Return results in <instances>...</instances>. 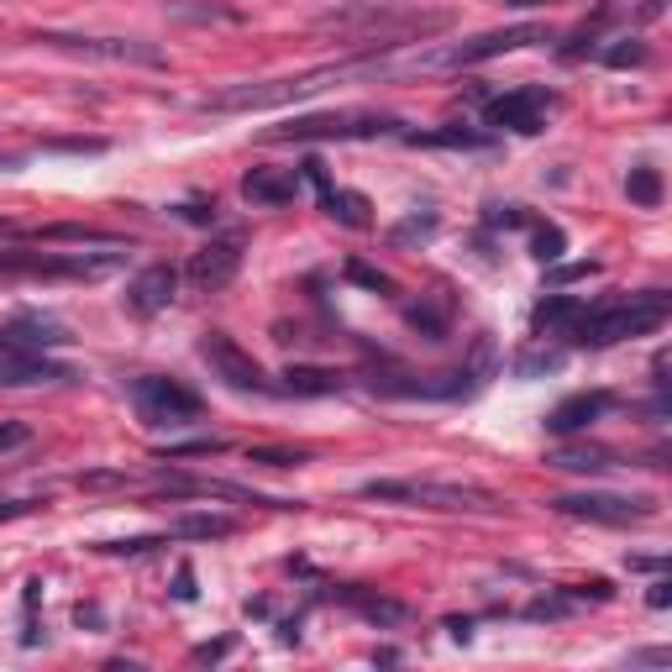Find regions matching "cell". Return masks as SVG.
I'll use <instances>...</instances> for the list:
<instances>
[{"instance_id":"obj_1","label":"cell","mask_w":672,"mask_h":672,"mask_svg":"<svg viewBox=\"0 0 672 672\" xmlns=\"http://www.w3.org/2000/svg\"><path fill=\"white\" fill-rule=\"evenodd\" d=\"M321 32H342L352 42H379L389 48H405L420 37H437L452 27V11H415V5H394V0H352V5H331L316 16Z\"/></svg>"},{"instance_id":"obj_2","label":"cell","mask_w":672,"mask_h":672,"mask_svg":"<svg viewBox=\"0 0 672 672\" xmlns=\"http://www.w3.org/2000/svg\"><path fill=\"white\" fill-rule=\"evenodd\" d=\"M668 316H672V300L662 290L620 294V300H604V305H584L567 337H573L578 347H614V342L662 331Z\"/></svg>"},{"instance_id":"obj_3","label":"cell","mask_w":672,"mask_h":672,"mask_svg":"<svg viewBox=\"0 0 672 672\" xmlns=\"http://www.w3.org/2000/svg\"><path fill=\"white\" fill-rule=\"evenodd\" d=\"M363 499L415 504V510H499L504 499L478 484H447V478H374L363 484Z\"/></svg>"},{"instance_id":"obj_4","label":"cell","mask_w":672,"mask_h":672,"mask_svg":"<svg viewBox=\"0 0 672 672\" xmlns=\"http://www.w3.org/2000/svg\"><path fill=\"white\" fill-rule=\"evenodd\" d=\"M400 117H379V111H326V117H294L284 126H268L264 143H374V137H394Z\"/></svg>"},{"instance_id":"obj_5","label":"cell","mask_w":672,"mask_h":672,"mask_svg":"<svg viewBox=\"0 0 672 672\" xmlns=\"http://www.w3.org/2000/svg\"><path fill=\"white\" fill-rule=\"evenodd\" d=\"M342 63H326V69H310V74H290V80H258V85H232L221 95L200 100V111L210 117H236V111H273V106H290V100H305L316 95L321 80H337Z\"/></svg>"},{"instance_id":"obj_6","label":"cell","mask_w":672,"mask_h":672,"mask_svg":"<svg viewBox=\"0 0 672 672\" xmlns=\"http://www.w3.org/2000/svg\"><path fill=\"white\" fill-rule=\"evenodd\" d=\"M126 253H0V279H74L95 284L111 279Z\"/></svg>"},{"instance_id":"obj_7","label":"cell","mask_w":672,"mask_h":672,"mask_svg":"<svg viewBox=\"0 0 672 672\" xmlns=\"http://www.w3.org/2000/svg\"><path fill=\"white\" fill-rule=\"evenodd\" d=\"M132 405L143 415V426H152V431H179V426L200 420V410H205L190 383L163 379V374H147V379L132 383Z\"/></svg>"},{"instance_id":"obj_8","label":"cell","mask_w":672,"mask_h":672,"mask_svg":"<svg viewBox=\"0 0 672 672\" xmlns=\"http://www.w3.org/2000/svg\"><path fill=\"white\" fill-rule=\"evenodd\" d=\"M530 42H547V27L541 22H526V27H504V32H484V37H468V42H452V48H437V53H420V69H473V63L504 59L515 48H530Z\"/></svg>"},{"instance_id":"obj_9","label":"cell","mask_w":672,"mask_h":672,"mask_svg":"<svg viewBox=\"0 0 672 672\" xmlns=\"http://www.w3.org/2000/svg\"><path fill=\"white\" fill-rule=\"evenodd\" d=\"M200 357H205V368L227 383V389H236V394H273V383H268V374L258 368V357L236 347L227 331H205Z\"/></svg>"},{"instance_id":"obj_10","label":"cell","mask_w":672,"mask_h":672,"mask_svg":"<svg viewBox=\"0 0 672 672\" xmlns=\"http://www.w3.org/2000/svg\"><path fill=\"white\" fill-rule=\"evenodd\" d=\"M42 48H59L74 59H100V63H143V69H163V48L152 42H132V37H69V32H37Z\"/></svg>"},{"instance_id":"obj_11","label":"cell","mask_w":672,"mask_h":672,"mask_svg":"<svg viewBox=\"0 0 672 672\" xmlns=\"http://www.w3.org/2000/svg\"><path fill=\"white\" fill-rule=\"evenodd\" d=\"M552 504L562 515L594 521V526H642V521L657 515V499L651 494H562Z\"/></svg>"},{"instance_id":"obj_12","label":"cell","mask_w":672,"mask_h":672,"mask_svg":"<svg viewBox=\"0 0 672 672\" xmlns=\"http://www.w3.org/2000/svg\"><path fill=\"white\" fill-rule=\"evenodd\" d=\"M242 258H247V232H221V236H210L200 253L190 258L184 279H190V290L195 294H216V290H227V284L236 279Z\"/></svg>"},{"instance_id":"obj_13","label":"cell","mask_w":672,"mask_h":672,"mask_svg":"<svg viewBox=\"0 0 672 672\" xmlns=\"http://www.w3.org/2000/svg\"><path fill=\"white\" fill-rule=\"evenodd\" d=\"M152 489L169 499H236V504H268V510H300V499H273L242 484H221V478H190V473H158Z\"/></svg>"},{"instance_id":"obj_14","label":"cell","mask_w":672,"mask_h":672,"mask_svg":"<svg viewBox=\"0 0 672 672\" xmlns=\"http://www.w3.org/2000/svg\"><path fill=\"white\" fill-rule=\"evenodd\" d=\"M552 106H557V95L541 85L504 89V95H494V100L484 106V121L499 126V132H541V121H547Z\"/></svg>"},{"instance_id":"obj_15","label":"cell","mask_w":672,"mask_h":672,"mask_svg":"<svg viewBox=\"0 0 672 672\" xmlns=\"http://www.w3.org/2000/svg\"><path fill=\"white\" fill-rule=\"evenodd\" d=\"M74 374L53 363L48 352H27V347H5L0 352V389H32V383H69Z\"/></svg>"},{"instance_id":"obj_16","label":"cell","mask_w":672,"mask_h":672,"mask_svg":"<svg viewBox=\"0 0 672 672\" xmlns=\"http://www.w3.org/2000/svg\"><path fill=\"white\" fill-rule=\"evenodd\" d=\"M620 405L610 389H588V394H567L562 405H552V415H547V431L552 437H578V431H588L599 415H610V410Z\"/></svg>"},{"instance_id":"obj_17","label":"cell","mask_w":672,"mask_h":672,"mask_svg":"<svg viewBox=\"0 0 672 672\" xmlns=\"http://www.w3.org/2000/svg\"><path fill=\"white\" fill-rule=\"evenodd\" d=\"M179 294V268L169 264H147L132 284H126V310L132 316H158V310H169Z\"/></svg>"},{"instance_id":"obj_18","label":"cell","mask_w":672,"mask_h":672,"mask_svg":"<svg viewBox=\"0 0 672 672\" xmlns=\"http://www.w3.org/2000/svg\"><path fill=\"white\" fill-rule=\"evenodd\" d=\"M305 174L316 179V190H321V210L331 216V221H337V227H352V232H368V227H374V216H368V200H363L357 190H337V184L321 174V163H316V158L305 163Z\"/></svg>"},{"instance_id":"obj_19","label":"cell","mask_w":672,"mask_h":672,"mask_svg":"<svg viewBox=\"0 0 672 672\" xmlns=\"http://www.w3.org/2000/svg\"><path fill=\"white\" fill-rule=\"evenodd\" d=\"M69 331L48 316H16V321L0 326V352L5 347H27V352H48V347H63Z\"/></svg>"},{"instance_id":"obj_20","label":"cell","mask_w":672,"mask_h":672,"mask_svg":"<svg viewBox=\"0 0 672 672\" xmlns=\"http://www.w3.org/2000/svg\"><path fill=\"white\" fill-rule=\"evenodd\" d=\"M242 200H253V205L300 200V174H294V169H247V174H242Z\"/></svg>"},{"instance_id":"obj_21","label":"cell","mask_w":672,"mask_h":672,"mask_svg":"<svg viewBox=\"0 0 672 672\" xmlns=\"http://www.w3.org/2000/svg\"><path fill=\"white\" fill-rule=\"evenodd\" d=\"M405 326L420 331L426 342H447V326H452V300H437V294H420L405 305Z\"/></svg>"},{"instance_id":"obj_22","label":"cell","mask_w":672,"mask_h":672,"mask_svg":"<svg viewBox=\"0 0 672 672\" xmlns=\"http://www.w3.org/2000/svg\"><path fill=\"white\" fill-rule=\"evenodd\" d=\"M337 599H342V604H352L363 620H374V625H405V620H410V604H400V599H383V594H368V588H337Z\"/></svg>"},{"instance_id":"obj_23","label":"cell","mask_w":672,"mask_h":672,"mask_svg":"<svg viewBox=\"0 0 672 672\" xmlns=\"http://www.w3.org/2000/svg\"><path fill=\"white\" fill-rule=\"evenodd\" d=\"M578 310H584V300H573V294H547V300L530 310V326L547 331V337H567L573 321H578Z\"/></svg>"},{"instance_id":"obj_24","label":"cell","mask_w":672,"mask_h":672,"mask_svg":"<svg viewBox=\"0 0 672 672\" xmlns=\"http://www.w3.org/2000/svg\"><path fill=\"white\" fill-rule=\"evenodd\" d=\"M284 394H300V400L342 394V374H331V368H300V363H294L290 374H284Z\"/></svg>"},{"instance_id":"obj_25","label":"cell","mask_w":672,"mask_h":672,"mask_svg":"<svg viewBox=\"0 0 672 672\" xmlns=\"http://www.w3.org/2000/svg\"><path fill=\"white\" fill-rule=\"evenodd\" d=\"M547 463H552V468H562V473H599V468H610V463H614V452H610V447H594V441H588V447H557Z\"/></svg>"},{"instance_id":"obj_26","label":"cell","mask_w":672,"mask_h":672,"mask_svg":"<svg viewBox=\"0 0 672 672\" xmlns=\"http://www.w3.org/2000/svg\"><path fill=\"white\" fill-rule=\"evenodd\" d=\"M174 536H184V541H227V536H236V521L232 515H179L174 521Z\"/></svg>"},{"instance_id":"obj_27","label":"cell","mask_w":672,"mask_h":672,"mask_svg":"<svg viewBox=\"0 0 672 672\" xmlns=\"http://www.w3.org/2000/svg\"><path fill=\"white\" fill-rule=\"evenodd\" d=\"M169 16H174V22H227V27L242 22V11H236V5H221V0H169Z\"/></svg>"},{"instance_id":"obj_28","label":"cell","mask_w":672,"mask_h":672,"mask_svg":"<svg viewBox=\"0 0 672 672\" xmlns=\"http://www.w3.org/2000/svg\"><path fill=\"white\" fill-rule=\"evenodd\" d=\"M410 147H489V132H473V126H441V132H405Z\"/></svg>"},{"instance_id":"obj_29","label":"cell","mask_w":672,"mask_h":672,"mask_svg":"<svg viewBox=\"0 0 672 672\" xmlns=\"http://www.w3.org/2000/svg\"><path fill=\"white\" fill-rule=\"evenodd\" d=\"M437 210H410L405 221H394L389 227V247H420V242H431L437 236Z\"/></svg>"},{"instance_id":"obj_30","label":"cell","mask_w":672,"mask_h":672,"mask_svg":"<svg viewBox=\"0 0 672 672\" xmlns=\"http://www.w3.org/2000/svg\"><path fill=\"white\" fill-rule=\"evenodd\" d=\"M37 242H80V247H121V236L100 232V227H80V221H59V227H42Z\"/></svg>"},{"instance_id":"obj_31","label":"cell","mask_w":672,"mask_h":672,"mask_svg":"<svg viewBox=\"0 0 672 672\" xmlns=\"http://www.w3.org/2000/svg\"><path fill=\"white\" fill-rule=\"evenodd\" d=\"M625 195H631V205H642V210H657L662 205V174L657 169H631Z\"/></svg>"},{"instance_id":"obj_32","label":"cell","mask_w":672,"mask_h":672,"mask_svg":"<svg viewBox=\"0 0 672 672\" xmlns=\"http://www.w3.org/2000/svg\"><path fill=\"white\" fill-rule=\"evenodd\" d=\"M599 63H604V69H642V63H646V42H642V37H620L614 48H604V53H599Z\"/></svg>"},{"instance_id":"obj_33","label":"cell","mask_w":672,"mask_h":672,"mask_svg":"<svg viewBox=\"0 0 672 672\" xmlns=\"http://www.w3.org/2000/svg\"><path fill=\"white\" fill-rule=\"evenodd\" d=\"M347 279H352V284H363V290H374V294H400V290H394V279H389L383 268H368L363 258H352V264H347Z\"/></svg>"},{"instance_id":"obj_34","label":"cell","mask_w":672,"mask_h":672,"mask_svg":"<svg viewBox=\"0 0 672 672\" xmlns=\"http://www.w3.org/2000/svg\"><path fill=\"white\" fill-rule=\"evenodd\" d=\"M562 247H567L562 227H536V236H530V253H536L541 264H557V258H562Z\"/></svg>"},{"instance_id":"obj_35","label":"cell","mask_w":672,"mask_h":672,"mask_svg":"<svg viewBox=\"0 0 672 672\" xmlns=\"http://www.w3.org/2000/svg\"><path fill=\"white\" fill-rule=\"evenodd\" d=\"M562 368V352H526V357H515V374L521 379H536V374H557Z\"/></svg>"},{"instance_id":"obj_36","label":"cell","mask_w":672,"mask_h":672,"mask_svg":"<svg viewBox=\"0 0 672 672\" xmlns=\"http://www.w3.org/2000/svg\"><path fill=\"white\" fill-rule=\"evenodd\" d=\"M227 441L221 437H200V441H179V447H163V457L174 463V457H210V452H221Z\"/></svg>"},{"instance_id":"obj_37","label":"cell","mask_w":672,"mask_h":672,"mask_svg":"<svg viewBox=\"0 0 672 672\" xmlns=\"http://www.w3.org/2000/svg\"><path fill=\"white\" fill-rule=\"evenodd\" d=\"M37 594H42V584L32 578L27 594H22V604H27V631H22V642H27V646H37Z\"/></svg>"},{"instance_id":"obj_38","label":"cell","mask_w":672,"mask_h":672,"mask_svg":"<svg viewBox=\"0 0 672 672\" xmlns=\"http://www.w3.org/2000/svg\"><path fill=\"white\" fill-rule=\"evenodd\" d=\"M74 484H80V489H121V484H132V478H126V473H80Z\"/></svg>"},{"instance_id":"obj_39","label":"cell","mask_w":672,"mask_h":672,"mask_svg":"<svg viewBox=\"0 0 672 672\" xmlns=\"http://www.w3.org/2000/svg\"><path fill=\"white\" fill-rule=\"evenodd\" d=\"M253 463H264V468H300L305 452H253Z\"/></svg>"},{"instance_id":"obj_40","label":"cell","mask_w":672,"mask_h":672,"mask_svg":"<svg viewBox=\"0 0 672 672\" xmlns=\"http://www.w3.org/2000/svg\"><path fill=\"white\" fill-rule=\"evenodd\" d=\"M227 651H232V636H221V642H205V646H195V651H190V662H221Z\"/></svg>"},{"instance_id":"obj_41","label":"cell","mask_w":672,"mask_h":672,"mask_svg":"<svg viewBox=\"0 0 672 672\" xmlns=\"http://www.w3.org/2000/svg\"><path fill=\"white\" fill-rule=\"evenodd\" d=\"M631 662H636V668H668L672 651L668 646H651V651H631Z\"/></svg>"},{"instance_id":"obj_42","label":"cell","mask_w":672,"mask_h":672,"mask_svg":"<svg viewBox=\"0 0 672 672\" xmlns=\"http://www.w3.org/2000/svg\"><path fill=\"white\" fill-rule=\"evenodd\" d=\"M174 599H195V573H190V562H179V573H174Z\"/></svg>"},{"instance_id":"obj_43","label":"cell","mask_w":672,"mask_h":672,"mask_svg":"<svg viewBox=\"0 0 672 672\" xmlns=\"http://www.w3.org/2000/svg\"><path fill=\"white\" fill-rule=\"evenodd\" d=\"M646 604H651V610H668V604H672V584H668V578H657V584H651Z\"/></svg>"},{"instance_id":"obj_44","label":"cell","mask_w":672,"mask_h":672,"mask_svg":"<svg viewBox=\"0 0 672 672\" xmlns=\"http://www.w3.org/2000/svg\"><path fill=\"white\" fill-rule=\"evenodd\" d=\"M37 510V499H11V504H0V521H16V515H32Z\"/></svg>"},{"instance_id":"obj_45","label":"cell","mask_w":672,"mask_h":672,"mask_svg":"<svg viewBox=\"0 0 672 672\" xmlns=\"http://www.w3.org/2000/svg\"><path fill=\"white\" fill-rule=\"evenodd\" d=\"M27 437H32L27 426H0V452H5V447H22Z\"/></svg>"},{"instance_id":"obj_46","label":"cell","mask_w":672,"mask_h":672,"mask_svg":"<svg viewBox=\"0 0 672 672\" xmlns=\"http://www.w3.org/2000/svg\"><path fill=\"white\" fill-rule=\"evenodd\" d=\"M631 567H642V573H662L668 562H662V557H631Z\"/></svg>"},{"instance_id":"obj_47","label":"cell","mask_w":672,"mask_h":672,"mask_svg":"<svg viewBox=\"0 0 672 672\" xmlns=\"http://www.w3.org/2000/svg\"><path fill=\"white\" fill-rule=\"evenodd\" d=\"M179 216H184V221H210V210H205V205H179Z\"/></svg>"},{"instance_id":"obj_48","label":"cell","mask_w":672,"mask_h":672,"mask_svg":"<svg viewBox=\"0 0 672 672\" xmlns=\"http://www.w3.org/2000/svg\"><path fill=\"white\" fill-rule=\"evenodd\" d=\"M642 16H662V0H646V11Z\"/></svg>"},{"instance_id":"obj_49","label":"cell","mask_w":672,"mask_h":672,"mask_svg":"<svg viewBox=\"0 0 672 672\" xmlns=\"http://www.w3.org/2000/svg\"><path fill=\"white\" fill-rule=\"evenodd\" d=\"M510 5H515V11H530V5H541V0H510Z\"/></svg>"},{"instance_id":"obj_50","label":"cell","mask_w":672,"mask_h":672,"mask_svg":"<svg viewBox=\"0 0 672 672\" xmlns=\"http://www.w3.org/2000/svg\"><path fill=\"white\" fill-rule=\"evenodd\" d=\"M0 169H16V158H0Z\"/></svg>"},{"instance_id":"obj_51","label":"cell","mask_w":672,"mask_h":672,"mask_svg":"<svg viewBox=\"0 0 672 672\" xmlns=\"http://www.w3.org/2000/svg\"><path fill=\"white\" fill-rule=\"evenodd\" d=\"M5 232H11V227H5V221H0V236H5Z\"/></svg>"}]
</instances>
